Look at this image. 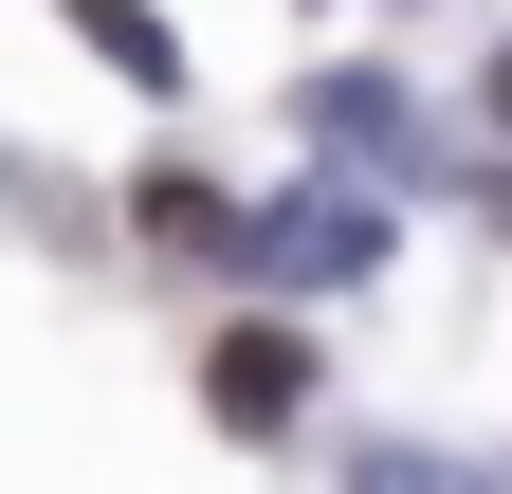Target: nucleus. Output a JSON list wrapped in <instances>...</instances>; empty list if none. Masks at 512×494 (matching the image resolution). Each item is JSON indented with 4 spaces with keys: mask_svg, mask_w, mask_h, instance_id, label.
Instances as JSON below:
<instances>
[{
    "mask_svg": "<svg viewBox=\"0 0 512 494\" xmlns=\"http://www.w3.org/2000/svg\"><path fill=\"white\" fill-rule=\"evenodd\" d=\"M238 257H256V293H366V275H384V202L330 165V183H293V202L238 238Z\"/></svg>",
    "mask_w": 512,
    "mask_h": 494,
    "instance_id": "1",
    "label": "nucleus"
},
{
    "mask_svg": "<svg viewBox=\"0 0 512 494\" xmlns=\"http://www.w3.org/2000/svg\"><path fill=\"white\" fill-rule=\"evenodd\" d=\"M202 403L238 421V440H275V421L311 403V348H293V330H220V348H202Z\"/></svg>",
    "mask_w": 512,
    "mask_h": 494,
    "instance_id": "2",
    "label": "nucleus"
},
{
    "mask_svg": "<svg viewBox=\"0 0 512 494\" xmlns=\"http://www.w3.org/2000/svg\"><path fill=\"white\" fill-rule=\"evenodd\" d=\"M74 37L110 55V74H128V92H183V37L147 19V0H74Z\"/></svg>",
    "mask_w": 512,
    "mask_h": 494,
    "instance_id": "3",
    "label": "nucleus"
},
{
    "mask_svg": "<svg viewBox=\"0 0 512 494\" xmlns=\"http://www.w3.org/2000/svg\"><path fill=\"white\" fill-rule=\"evenodd\" d=\"M147 238H165V257H238V220H220L202 165H147Z\"/></svg>",
    "mask_w": 512,
    "mask_h": 494,
    "instance_id": "4",
    "label": "nucleus"
},
{
    "mask_svg": "<svg viewBox=\"0 0 512 494\" xmlns=\"http://www.w3.org/2000/svg\"><path fill=\"white\" fill-rule=\"evenodd\" d=\"M348 494H494V476L439 458V440H348Z\"/></svg>",
    "mask_w": 512,
    "mask_h": 494,
    "instance_id": "5",
    "label": "nucleus"
},
{
    "mask_svg": "<svg viewBox=\"0 0 512 494\" xmlns=\"http://www.w3.org/2000/svg\"><path fill=\"white\" fill-rule=\"evenodd\" d=\"M311 129H330V165H348V147L384 165V147H403V92H384V74H330V92H311Z\"/></svg>",
    "mask_w": 512,
    "mask_h": 494,
    "instance_id": "6",
    "label": "nucleus"
},
{
    "mask_svg": "<svg viewBox=\"0 0 512 494\" xmlns=\"http://www.w3.org/2000/svg\"><path fill=\"white\" fill-rule=\"evenodd\" d=\"M494 129H512V37H494Z\"/></svg>",
    "mask_w": 512,
    "mask_h": 494,
    "instance_id": "7",
    "label": "nucleus"
},
{
    "mask_svg": "<svg viewBox=\"0 0 512 494\" xmlns=\"http://www.w3.org/2000/svg\"><path fill=\"white\" fill-rule=\"evenodd\" d=\"M494 238H512V165H494Z\"/></svg>",
    "mask_w": 512,
    "mask_h": 494,
    "instance_id": "8",
    "label": "nucleus"
}]
</instances>
